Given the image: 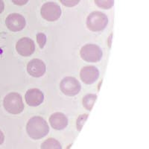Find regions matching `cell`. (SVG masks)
Segmentation results:
<instances>
[{
  "label": "cell",
  "instance_id": "8",
  "mask_svg": "<svg viewBox=\"0 0 149 149\" xmlns=\"http://www.w3.org/2000/svg\"><path fill=\"white\" fill-rule=\"evenodd\" d=\"M16 50L20 55L29 57L35 51V43L29 37H22L17 41Z\"/></svg>",
  "mask_w": 149,
  "mask_h": 149
},
{
  "label": "cell",
  "instance_id": "21",
  "mask_svg": "<svg viewBox=\"0 0 149 149\" xmlns=\"http://www.w3.org/2000/svg\"><path fill=\"white\" fill-rule=\"evenodd\" d=\"M4 140H5V136L2 130H0V146L3 143Z\"/></svg>",
  "mask_w": 149,
  "mask_h": 149
},
{
  "label": "cell",
  "instance_id": "14",
  "mask_svg": "<svg viewBox=\"0 0 149 149\" xmlns=\"http://www.w3.org/2000/svg\"><path fill=\"white\" fill-rule=\"evenodd\" d=\"M41 149H62V147L58 140L53 138H49L42 143Z\"/></svg>",
  "mask_w": 149,
  "mask_h": 149
},
{
  "label": "cell",
  "instance_id": "16",
  "mask_svg": "<svg viewBox=\"0 0 149 149\" xmlns=\"http://www.w3.org/2000/svg\"><path fill=\"white\" fill-rule=\"evenodd\" d=\"M89 115L88 114H82V115H80L79 116H78V119H77V128H78V130H81L82 129V127H83V125H84V122H86V120L87 119V118H88Z\"/></svg>",
  "mask_w": 149,
  "mask_h": 149
},
{
  "label": "cell",
  "instance_id": "18",
  "mask_svg": "<svg viewBox=\"0 0 149 149\" xmlns=\"http://www.w3.org/2000/svg\"><path fill=\"white\" fill-rule=\"evenodd\" d=\"M81 0H60L62 5H63L66 7H74L78 5Z\"/></svg>",
  "mask_w": 149,
  "mask_h": 149
},
{
  "label": "cell",
  "instance_id": "5",
  "mask_svg": "<svg viewBox=\"0 0 149 149\" xmlns=\"http://www.w3.org/2000/svg\"><path fill=\"white\" fill-rule=\"evenodd\" d=\"M61 8L55 2H49L43 4L40 9L42 17L49 22L58 20L61 16Z\"/></svg>",
  "mask_w": 149,
  "mask_h": 149
},
{
  "label": "cell",
  "instance_id": "19",
  "mask_svg": "<svg viewBox=\"0 0 149 149\" xmlns=\"http://www.w3.org/2000/svg\"><path fill=\"white\" fill-rule=\"evenodd\" d=\"M11 1L14 5H19V6L26 5V4H27V2H29V0H11Z\"/></svg>",
  "mask_w": 149,
  "mask_h": 149
},
{
  "label": "cell",
  "instance_id": "4",
  "mask_svg": "<svg viewBox=\"0 0 149 149\" xmlns=\"http://www.w3.org/2000/svg\"><path fill=\"white\" fill-rule=\"evenodd\" d=\"M80 55L86 62L96 63L102 60L103 52L102 49L97 45L86 44L81 49Z\"/></svg>",
  "mask_w": 149,
  "mask_h": 149
},
{
  "label": "cell",
  "instance_id": "10",
  "mask_svg": "<svg viewBox=\"0 0 149 149\" xmlns=\"http://www.w3.org/2000/svg\"><path fill=\"white\" fill-rule=\"evenodd\" d=\"M46 66L43 61L40 59H33L28 63L27 72L31 76L40 78L45 74Z\"/></svg>",
  "mask_w": 149,
  "mask_h": 149
},
{
  "label": "cell",
  "instance_id": "20",
  "mask_svg": "<svg viewBox=\"0 0 149 149\" xmlns=\"http://www.w3.org/2000/svg\"><path fill=\"white\" fill-rule=\"evenodd\" d=\"M4 9H5V4H4L3 0H0V14L3 12Z\"/></svg>",
  "mask_w": 149,
  "mask_h": 149
},
{
  "label": "cell",
  "instance_id": "17",
  "mask_svg": "<svg viewBox=\"0 0 149 149\" xmlns=\"http://www.w3.org/2000/svg\"><path fill=\"white\" fill-rule=\"evenodd\" d=\"M37 43L39 44L40 47L41 49L44 47L45 44H46V36L43 33H39V34H37Z\"/></svg>",
  "mask_w": 149,
  "mask_h": 149
},
{
  "label": "cell",
  "instance_id": "15",
  "mask_svg": "<svg viewBox=\"0 0 149 149\" xmlns=\"http://www.w3.org/2000/svg\"><path fill=\"white\" fill-rule=\"evenodd\" d=\"M95 5L102 9H110L114 5V0H94Z\"/></svg>",
  "mask_w": 149,
  "mask_h": 149
},
{
  "label": "cell",
  "instance_id": "2",
  "mask_svg": "<svg viewBox=\"0 0 149 149\" xmlns=\"http://www.w3.org/2000/svg\"><path fill=\"white\" fill-rule=\"evenodd\" d=\"M3 105L5 110L11 114H19L24 110L22 98L19 93H10L5 95L3 100Z\"/></svg>",
  "mask_w": 149,
  "mask_h": 149
},
{
  "label": "cell",
  "instance_id": "12",
  "mask_svg": "<svg viewBox=\"0 0 149 149\" xmlns=\"http://www.w3.org/2000/svg\"><path fill=\"white\" fill-rule=\"evenodd\" d=\"M49 123L55 130H63L68 125V119L62 113H54L49 118Z\"/></svg>",
  "mask_w": 149,
  "mask_h": 149
},
{
  "label": "cell",
  "instance_id": "6",
  "mask_svg": "<svg viewBox=\"0 0 149 149\" xmlns=\"http://www.w3.org/2000/svg\"><path fill=\"white\" fill-rule=\"evenodd\" d=\"M60 87L62 93L66 95L74 96L81 91V85L76 78L69 76L62 79Z\"/></svg>",
  "mask_w": 149,
  "mask_h": 149
},
{
  "label": "cell",
  "instance_id": "3",
  "mask_svg": "<svg viewBox=\"0 0 149 149\" xmlns=\"http://www.w3.org/2000/svg\"><path fill=\"white\" fill-rule=\"evenodd\" d=\"M108 18L100 11L92 12L86 18V26L92 31H102L107 27Z\"/></svg>",
  "mask_w": 149,
  "mask_h": 149
},
{
  "label": "cell",
  "instance_id": "7",
  "mask_svg": "<svg viewBox=\"0 0 149 149\" xmlns=\"http://www.w3.org/2000/svg\"><path fill=\"white\" fill-rule=\"evenodd\" d=\"M5 24L9 30L14 32H17L22 31L26 27V19L24 18L23 16L17 13H14L8 16L5 19Z\"/></svg>",
  "mask_w": 149,
  "mask_h": 149
},
{
  "label": "cell",
  "instance_id": "9",
  "mask_svg": "<svg viewBox=\"0 0 149 149\" xmlns=\"http://www.w3.org/2000/svg\"><path fill=\"white\" fill-rule=\"evenodd\" d=\"M80 77L84 83L92 84L98 80L99 77V71L94 66H84L80 72Z\"/></svg>",
  "mask_w": 149,
  "mask_h": 149
},
{
  "label": "cell",
  "instance_id": "1",
  "mask_svg": "<svg viewBox=\"0 0 149 149\" xmlns=\"http://www.w3.org/2000/svg\"><path fill=\"white\" fill-rule=\"evenodd\" d=\"M26 130L31 138L40 139L49 134V127L43 118L40 116H34L28 122Z\"/></svg>",
  "mask_w": 149,
  "mask_h": 149
},
{
  "label": "cell",
  "instance_id": "13",
  "mask_svg": "<svg viewBox=\"0 0 149 149\" xmlns=\"http://www.w3.org/2000/svg\"><path fill=\"white\" fill-rule=\"evenodd\" d=\"M97 99V95L95 94H87L83 98V106L89 111H91L93 105Z\"/></svg>",
  "mask_w": 149,
  "mask_h": 149
},
{
  "label": "cell",
  "instance_id": "11",
  "mask_svg": "<svg viewBox=\"0 0 149 149\" xmlns=\"http://www.w3.org/2000/svg\"><path fill=\"white\" fill-rule=\"evenodd\" d=\"M26 102L31 107H37L40 105L44 100V95L39 89H30L25 95Z\"/></svg>",
  "mask_w": 149,
  "mask_h": 149
}]
</instances>
